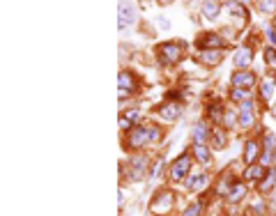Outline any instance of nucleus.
I'll list each match as a JSON object with an SVG mask.
<instances>
[{"mask_svg":"<svg viewBox=\"0 0 276 216\" xmlns=\"http://www.w3.org/2000/svg\"><path fill=\"white\" fill-rule=\"evenodd\" d=\"M249 97H251V92H249V90H244V88H235L233 92H230V99H233V101H242V99L246 101Z\"/></svg>","mask_w":276,"mask_h":216,"instance_id":"obj_25","label":"nucleus"},{"mask_svg":"<svg viewBox=\"0 0 276 216\" xmlns=\"http://www.w3.org/2000/svg\"><path fill=\"white\" fill-rule=\"evenodd\" d=\"M134 21H136V7L131 5L129 0H120V5H118V28L124 30Z\"/></svg>","mask_w":276,"mask_h":216,"instance_id":"obj_2","label":"nucleus"},{"mask_svg":"<svg viewBox=\"0 0 276 216\" xmlns=\"http://www.w3.org/2000/svg\"><path fill=\"white\" fill-rule=\"evenodd\" d=\"M223 124H226V127H233V124H235V113L226 111V115H223Z\"/></svg>","mask_w":276,"mask_h":216,"instance_id":"obj_30","label":"nucleus"},{"mask_svg":"<svg viewBox=\"0 0 276 216\" xmlns=\"http://www.w3.org/2000/svg\"><path fill=\"white\" fill-rule=\"evenodd\" d=\"M210 136L212 134H210V129H207V124H205V122H198L196 129H194V143L196 145H205V140H207Z\"/></svg>","mask_w":276,"mask_h":216,"instance_id":"obj_12","label":"nucleus"},{"mask_svg":"<svg viewBox=\"0 0 276 216\" xmlns=\"http://www.w3.org/2000/svg\"><path fill=\"white\" fill-rule=\"evenodd\" d=\"M138 115H140V111H138V108H129V111H124V113L120 115V127H122V129H129Z\"/></svg>","mask_w":276,"mask_h":216,"instance_id":"obj_16","label":"nucleus"},{"mask_svg":"<svg viewBox=\"0 0 276 216\" xmlns=\"http://www.w3.org/2000/svg\"><path fill=\"white\" fill-rule=\"evenodd\" d=\"M251 99H246V101H242L239 104V127L249 129L253 127V113H251Z\"/></svg>","mask_w":276,"mask_h":216,"instance_id":"obj_7","label":"nucleus"},{"mask_svg":"<svg viewBox=\"0 0 276 216\" xmlns=\"http://www.w3.org/2000/svg\"><path fill=\"white\" fill-rule=\"evenodd\" d=\"M274 163H276V152H274Z\"/></svg>","mask_w":276,"mask_h":216,"instance_id":"obj_34","label":"nucleus"},{"mask_svg":"<svg viewBox=\"0 0 276 216\" xmlns=\"http://www.w3.org/2000/svg\"><path fill=\"white\" fill-rule=\"evenodd\" d=\"M136 88H138L136 76L131 72H122L118 76V95H120V99H127L131 92H136Z\"/></svg>","mask_w":276,"mask_h":216,"instance_id":"obj_3","label":"nucleus"},{"mask_svg":"<svg viewBox=\"0 0 276 216\" xmlns=\"http://www.w3.org/2000/svg\"><path fill=\"white\" fill-rule=\"evenodd\" d=\"M145 166H147V159L145 157H136V159L129 161V179H138V177L145 173Z\"/></svg>","mask_w":276,"mask_h":216,"instance_id":"obj_8","label":"nucleus"},{"mask_svg":"<svg viewBox=\"0 0 276 216\" xmlns=\"http://www.w3.org/2000/svg\"><path fill=\"white\" fill-rule=\"evenodd\" d=\"M230 83H233V88L249 90L253 83H256V76H253L251 72H235L233 76H230Z\"/></svg>","mask_w":276,"mask_h":216,"instance_id":"obj_6","label":"nucleus"},{"mask_svg":"<svg viewBox=\"0 0 276 216\" xmlns=\"http://www.w3.org/2000/svg\"><path fill=\"white\" fill-rule=\"evenodd\" d=\"M203 44H205V46H217V48H221L223 44H226V41L221 39L219 35H205V37H203Z\"/></svg>","mask_w":276,"mask_h":216,"instance_id":"obj_22","label":"nucleus"},{"mask_svg":"<svg viewBox=\"0 0 276 216\" xmlns=\"http://www.w3.org/2000/svg\"><path fill=\"white\" fill-rule=\"evenodd\" d=\"M274 92H276V83L272 79H265L262 80V85H260V97L265 99V101H272V97H274Z\"/></svg>","mask_w":276,"mask_h":216,"instance_id":"obj_14","label":"nucleus"},{"mask_svg":"<svg viewBox=\"0 0 276 216\" xmlns=\"http://www.w3.org/2000/svg\"><path fill=\"white\" fill-rule=\"evenodd\" d=\"M189 168H191V157H189V154H182V157L171 166V179L173 182H182V179L187 177Z\"/></svg>","mask_w":276,"mask_h":216,"instance_id":"obj_4","label":"nucleus"},{"mask_svg":"<svg viewBox=\"0 0 276 216\" xmlns=\"http://www.w3.org/2000/svg\"><path fill=\"white\" fill-rule=\"evenodd\" d=\"M274 23H276V21H274Z\"/></svg>","mask_w":276,"mask_h":216,"instance_id":"obj_35","label":"nucleus"},{"mask_svg":"<svg viewBox=\"0 0 276 216\" xmlns=\"http://www.w3.org/2000/svg\"><path fill=\"white\" fill-rule=\"evenodd\" d=\"M256 5H258V9L260 12H262V14H272V12H274L276 9V2L274 0H256Z\"/></svg>","mask_w":276,"mask_h":216,"instance_id":"obj_23","label":"nucleus"},{"mask_svg":"<svg viewBox=\"0 0 276 216\" xmlns=\"http://www.w3.org/2000/svg\"><path fill=\"white\" fill-rule=\"evenodd\" d=\"M159 198H161V200H155V202H152V212H166V209L173 205V196H171L168 191H163Z\"/></svg>","mask_w":276,"mask_h":216,"instance_id":"obj_15","label":"nucleus"},{"mask_svg":"<svg viewBox=\"0 0 276 216\" xmlns=\"http://www.w3.org/2000/svg\"><path fill=\"white\" fill-rule=\"evenodd\" d=\"M205 184H207V175H191L187 182V189L189 191H196V189H200Z\"/></svg>","mask_w":276,"mask_h":216,"instance_id":"obj_18","label":"nucleus"},{"mask_svg":"<svg viewBox=\"0 0 276 216\" xmlns=\"http://www.w3.org/2000/svg\"><path fill=\"white\" fill-rule=\"evenodd\" d=\"M159 129L157 127H136L129 134V145L131 147H143V145H152L159 140Z\"/></svg>","mask_w":276,"mask_h":216,"instance_id":"obj_1","label":"nucleus"},{"mask_svg":"<svg viewBox=\"0 0 276 216\" xmlns=\"http://www.w3.org/2000/svg\"><path fill=\"white\" fill-rule=\"evenodd\" d=\"M265 177V166H249L246 168V179H262Z\"/></svg>","mask_w":276,"mask_h":216,"instance_id":"obj_20","label":"nucleus"},{"mask_svg":"<svg viewBox=\"0 0 276 216\" xmlns=\"http://www.w3.org/2000/svg\"><path fill=\"white\" fill-rule=\"evenodd\" d=\"M235 2H249V0H235Z\"/></svg>","mask_w":276,"mask_h":216,"instance_id":"obj_32","label":"nucleus"},{"mask_svg":"<svg viewBox=\"0 0 276 216\" xmlns=\"http://www.w3.org/2000/svg\"><path fill=\"white\" fill-rule=\"evenodd\" d=\"M200 60H203L205 64H217L221 60V51H214V53H210V51H203V53H200Z\"/></svg>","mask_w":276,"mask_h":216,"instance_id":"obj_21","label":"nucleus"},{"mask_svg":"<svg viewBox=\"0 0 276 216\" xmlns=\"http://www.w3.org/2000/svg\"><path fill=\"white\" fill-rule=\"evenodd\" d=\"M253 60V53H251V48H239L235 53V58H233V62L237 64V67H249Z\"/></svg>","mask_w":276,"mask_h":216,"instance_id":"obj_13","label":"nucleus"},{"mask_svg":"<svg viewBox=\"0 0 276 216\" xmlns=\"http://www.w3.org/2000/svg\"><path fill=\"white\" fill-rule=\"evenodd\" d=\"M179 115H182V106L179 104H163L159 108V118H163V120H175Z\"/></svg>","mask_w":276,"mask_h":216,"instance_id":"obj_10","label":"nucleus"},{"mask_svg":"<svg viewBox=\"0 0 276 216\" xmlns=\"http://www.w3.org/2000/svg\"><path fill=\"white\" fill-rule=\"evenodd\" d=\"M242 196H244V184H235V186H230V191H228V200L237 202Z\"/></svg>","mask_w":276,"mask_h":216,"instance_id":"obj_24","label":"nucleus"},{"mask_svg":"<svg viewBox=\"0 0 276 216\" xmlns=\"http://www.w3.org/2000/svg\"><path fill=\"white\" fill-rule=\"evenodd\" d=\"M179 58H182L179 44H161L159 46V60H161V64H175Z\"/></svg>","mask_w":276,"mask_h":216,"instance_id":"obj_5","label":"nucleus"},{"mask_svg":"<svg viewBox=\"0 0 276 216\" xmlns=\"http://www.w3.org/2000/svg\"><path fill=\"white\" fill-rule=\"evenodd\" d=\"M212 143H214V147H217V150H223V147H226V136H223V134H221V131H212Z\"/></svg>","mask_w":276,"mask_h":216,"instance_id":"obj_26","label":"nucleus"},{"mask_svg":"<svg viewBox=\"0 0 276 216\" xmlns=\"http://www.w3.org/2000/svg\"><path fill=\"white\" fill-rule=\"evenodd\" d=\"M219 12H221L219 0H205L203 2V16L207 19V21H214V19L219 16Z\"/></svg>","mask_w":276,"mask_h":216,"instance_id":"obj_9","label":"nucleus"},{"mask_svg":"<svg viewBox=\"0 0 276 216\" xmlns=\"http://www.w3.org/2000/svg\"><path fill=\"white\" fill-rule=\"evenodd\" d=\"M226 9H228V12H233L235 16H244V7H242V5H237L235 0H228Z\"/></svg>","mask_w":276,"mask_h":216,"instance_id":"obj_27","label":"nucleus"},{"mask_svg":"<svg viewBox=\"0 0 276 216\" xmlns=\"http://www.w3.org/2000/svg\"><path fill=\"white\" fill-rule=\"evenodd\" d=\"M265 60H267V64H272L276 69V51L274 48H265Z\"/></svg>","mask_w":276,"mask_h":216,"instance_id":"obj_28","label":"nucleus"},{"mask_svg":"<svg viewBox=\"0 0 276 216\" xmlns=\"http://www.w3.org/2000/svg\"><path fill=\"white\" fill-rule=\"evenodd\" d=\"M272 113H274V115H276V106H274V108H272Z\"/></svg>","mask_w":276,"mask_h":216,"instance_id":"obj_33","label":"nucleus"},{"mask_svg":"<svg viewBox=\"0 0 276 216\" xmlns=\"http://www.w3.org/2000/svg\"><path fill=\"white\" fill-rule=\"evenodd\" d=\"M194 157L200 161V163H207V161H210V150H207L205 145H194Z\"/></svg>","mask_w":276,"mask_h":216,"instance_id":"obj_19","label":"nucleus"},{"mask_svg":"<svg viewBox=\"0 0 276 216\" xmlns=\"http://www.w3.org/2000/svg\"><path fill=\"white\" fill-rule=\"evenodd\" d=\"M256 159H258V145L256 143H246V147H244V161L249 163V166H253L256 163Z\"/></svg>","mask_w":276,"mask_h":216,"instance_id":"obj_17","label":"nucleus"},{"mask_svg":"<svg viewBox=\"0 0 276 216\" xmlns=\"http://www.w3.org/2000/svg\"><path fill=\"white\" fill-rule=\"evenodd\" d=\"M182 216H200V202H194V205H189L187 212Z\"/></svg>","mask_w":276,"mask_h":216,"instance_id":"obj_29","label":"nucleus"},{"mask_svg":"<svg viewBox=\"0 0 276 216\" xmlns=\"http://www.w3.org/2000/svg\"><path fill=\"white\" fill-rule=\"evenodd\" d=\"M274 184H276V170L269 168L267 173H265V177H262V182L258 184V189H260V193H269L274 189Z\"/></svg>","mask_w":276,"mask_h":216,"instance_id":"obj_11","label":"nucleus"},{"mask_svg":"<svg viewBox=\"0 0 276 216\" xmlns=\"http://www.w3.org/2000/svg\"><path fill=\"white\" fill-rule=\"evenodd\" d=\"M157 2H159V5H171L173 0H157Z\"/></svg>","mask_w":276,"mask_h":216,"instance_id":"obj_31","label":"nucleus"}]
</instances>
